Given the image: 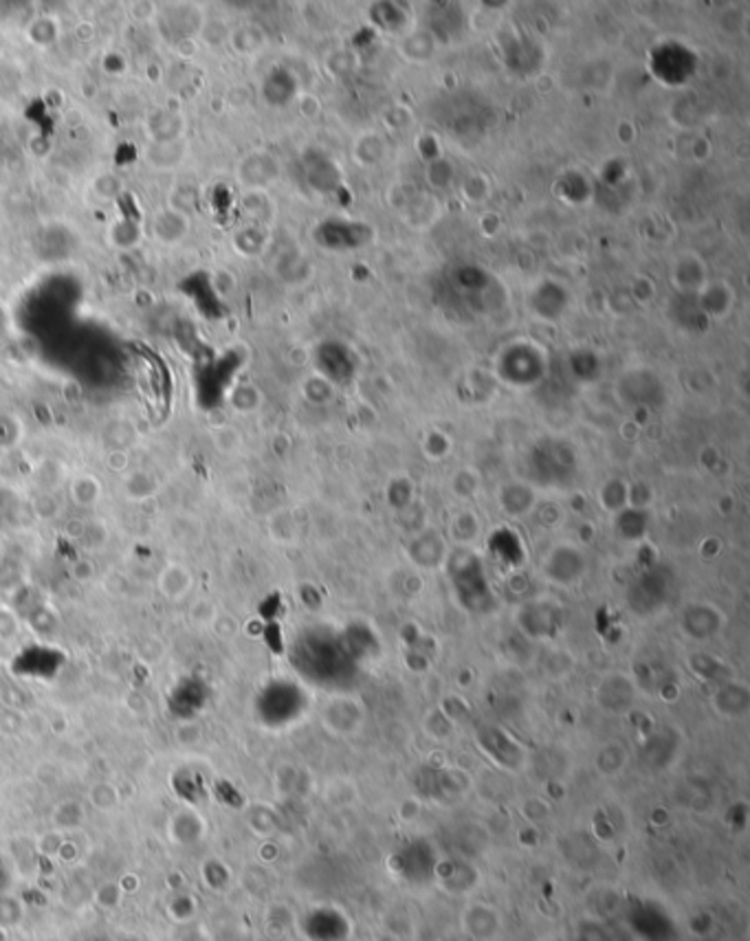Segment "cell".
<instances>
[{
    "instance_id": "1",
    "label": "cell",
    "mask_w": 750,
    "mask_h": 941,
    "mask_svg": "<svg viewBox=\"0 0 750 941\" xmlns=\"http://www.w3.org/2000/svg\"><path fill=\"white\" fill-rule=\"evenodd\" d=\"M192 229V220L187 212L174 207V205H167V207L159 209L154 214L153 223H150V236L153 240L159 242L164 247H174L181 245L185 240L187 234Z\"/></svg>"
},
{
    "instance_id": "2",
    "label": "cell",
    "mask_w": 750,
    "mask_h": 941,
    "mask_svg": "<svg viewBox=\"0 0 750 941\" xmlns=\"http://www.w3.org/2000/svg\"><path fill=\"white\" fill-rule=\"evenodd\" d=\"M143 130L148 134V143H170L185 139L187 122L179 111L170 108H156L143 122Z\"/></svg>"
},
{
    "instance_id": "3",
    "label": "cell",
    "mask_w": 750,
    "mask_h": 941,
    "mask_svg": "<svg viewBox=\"0 0 750 941\" xmlns=\"http://www.w3.org/2000/svg\"><path fill=\"white\" fill-rule=\"evenodd\" d=\"M190 154V143L187 139L170 143H148L143 148V161L156 172H174L185 164Z\"/></svg>"
},
{
    "instance_id": "4",
    "label": "cell",
    "mask_w": 750,
    "mask_h": 941,
    "mask_svg": "<svg viewBox=\"0 0 750 941\" xmlns=\"http://www.w3.org/2000/svg\"><path fill=\"white\" fill-rule=\"evenodd\" d=\"M145 229L142 220L134 218H120L112 220L106 229V242L120 251H132L143 242Z\"/></svg>"
},
{
    "instance_id": "5",
    "label": "cell",
    "mask_w": 750,
    "mask_h": 941,
    "mask_svg": "<svg viewBox=\"0 0 750 941\" xmlns=\"http://www.w3.org/2000/svg\"><path fill=\"white\" fill-rule=\"evenodd\" d=\"M26 36H29L31 45L48 48L56 45L58 37H60V23L53 16H37L34 23L29 25V29H26Z\"/></svg>"
},
{
    "instance_id": "6",
    "label": "cell",
    "mask_w": 750,
    "mask_h": 941,
    "mask_svg": "<svg viewBox=\"0 0 750 941\" xmlns=\"http://www.w3.org/2000/svg\"><path fill=\"white\" fill-rule=\"evenodd\" d=\"M190 586H192V576L176 564L165 567L164 575L159 576V589L165 594L167 598H181L183 594H187Z\"/></svg>"
},
{
    "instance_id": "7",
    "label": "cell",
    "mask_w": 750,
    "mask_h": 941,
    "mask_svg": "<svg viewBox=\"0 0 750 941\" xmlns=\"http://www.w3.org/2000/svg\"><path fill=\"white\" fill-rule=\"evenodd\" d=\"M101 495V484L95 475H78L71 482V500L79 506H93Z\"/></svg>"
},
{
    "instance_id": "8",
    "label": "cell",
    "mask_w": 750,
    "mask_h": 941,
    "mask_svg": "<svg viewBox=\"0 0 750 941\" xmlns=\"http://www.w3.org/2000/svg\"><path fill=\"white\" fill-rule=\"evenodd\" d=\"M90 189L100 200H117L123 194V183L121 178L112 172H101L93 178L90 183Z\"/></svg>"
},
{
    "instance_id": "9",
    "label": "cell",
    "mask_w": 750,
    "mask_h": 941,
    "mask_svg": "<svg viewBox=\"0 0 750 941\" xmlns=\"http://www.w3.org/2000/svg\"><path fill=\"white\" fill-rule=\"evenodd\" d=\"M128 16L134 23L148 25L159 16V5L153 0H134V3H128Z\"/></svg>"
},
{
    "instance_id": "10",
    "label": "cell",
    "mask_w": 750,
    "mask_h": 941,
    "mask_svg": "<svg viewBox=\"0 0 750 941\" xmlns=\"http://www.w3.org/2000/svg\"><path fill=\"white\" fill-rule=\"evenodd\" d=\"M198 47H201V45H198L196 36H181V37H179V40H176V45H174V51H176V53H179V56H181V58H185V59H192V58H194V56H196V53H198Z\"/></svg>"
},
{
    "instance_id": "11",
    "label": "cell",
    "mask_w": 750,
    "mask_h": 941,
    "mask_svg": "<svg viewBox=\"0 0 750 941\" xmlns=\"http://www.w3.org/2000/svg\"><path fill=\"white\" fill-rule=\"evenodd\" d=\"M229 280L231 278H229V273H227V271H216L212 275V286H214L216 293L223 295V297L229 295L231 291H234V284H229Z\"/></svg>"
},
{
    "instance_id": "12",
    "label": "cell",
    "mask_w": 750,
    "mask_h": 941,
    "mask_svg": "<svg viewBox=\"0 0 750 941\" xmlns=\"http://www.w3.org/2000/svg\"><path fill=\"white\" fill-rule=\"evenodd\" d=\"M106 464L112 470H126V467H128V453L123 451V449H112V451L106 456Z\"/></svg>"
},
{
    "instance_id": "13",
    "label": "cell",
    "mask_w": 750,
    "mask_h": 941,
    "mask_svg": "<svg viewBox=\"0 0 750 941\" xmlns=\"http://www.w3.org/2000/svg\"><path fill=\"white\" fill-rule=\"evenodd\" d=\"M126 69V58L120 56L117 51H111L104 58V71L106 73H121Z\"/></svg>"
},
{
    "instance_id": "14",
    "label": "cell",
    "mask_w": 750,
    "mask_h": 941,
    "mask_svg": "<svg viewBox=\"0 0 750 941\" xmlns=\"http://www.w3.org/2000/svg\"><path fill=\"white\" fill-rule=\"evenodd\" d=\"M7 330H9V308L0 301V339L7 334Z\"/></svg>"
}]
</instances>
